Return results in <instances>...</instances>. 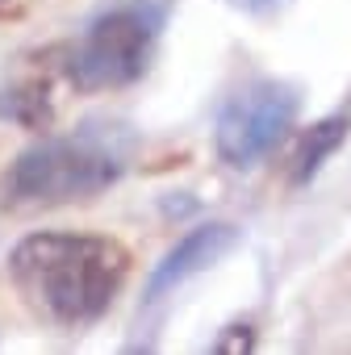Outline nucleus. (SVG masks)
<instances>
[{
	"label": "nucleus",
	"instance_id": "obj_7",
	"mask_svg": "<svg viewBox=\"0 0 351 355\" xmlns=\"http://www.w3.org/2000/svg\"><path fill=\"white\" fill-rule=\"evenodd\" d=\"M239 5H247V9H268V5H276V0H239Z\"/></svg>",
	"mask_w": 351,
	"mask_h": 355
},
{
	"label": "nucleus",
	"instance_id": "obj_1",
	"mask_svg": "<svg viewBox=\"0 0 351 355\" xmlns=\"http://www.w3.org/2000/svg\"><path fill=\"white\" fill-rule=\"evenodd\" d=\"M130 251L109 234L42 230L26 234L9 255V280L30 313L51 326H88L121 293Z\"/></svg>",
	"mask_w": 351,
	"mask_h": 355
},
{
	"label": "nucleus",
	"instance_id": "obj_3",
	"mask_svg": "<svg viewBox=\"0 0 351 355\" xmlns=\"http://www.w3.org/2000/svg\"><path fill=\"white\" fill-rule=\"evenodd\" d=\"M297 117V92L280 80H255L247 88H239L226 109L218 113V155L222 163L247 171L255 167L268 150H276V142L293 130Z\"/></svg>",
	"mask_w": 351,
	"mask_h": 355
},
{
	"label": "nucleus",
	"instance_id": "obj_2",
	"mask_svg": "<svg viewBox=\"0 0 351 355\" xmlns=\"http://www.w3.org/2000/svg\"><path fill=\"white\" fill-rule=\"evenodd\" d=\"M121 175V163L88 138H46L17 155L0 175V209L38 214L71 201H92Z\"/></svg>",
	"mask_w": 351,
	"mask_h": 355
},
{
	"label": "nucleus",
	"instance_id": "obj_8",
	"mask_svg": "<svg viewBox=\"0 0 351 355\" xmlns=\"http://www.w3.org/2000/svg\"><path fill=\"white\" fill-rule=\"evenodd\" d=\"M9 5H13V0H0V9H9Z\"/></svg>",
	"mask_w": 351,
	"mask_h": 355
},
{
	"label": "nucleus",
	"instance_id": "obj_4",
	"mask_svg": "<svg viewBox=\"0 0 351 355\" xmlns=\"http://www.w3.org/2000/svg\"><path fill=\"white\" fill-rule=\"evenodd\" d=\"M151 21L134 9H117L101 17L67 55V80L80 92H105V88H126L142 76L146 55H151Z\"/></svg>",
	"mask_w": 351,
	"mask_h": 355
},
{
	"label": "nucleus",
	"instance_id": "obj_6",
	"mask_svg": "<svg viewBox=\"0 0 351 355\" xmlns=\"http://www.w3.org/2000/svg\"><path fill=\"white\" fill-rule=\"evenodd\" d=\"M343 138H347V117H343V113L322 117V121L301 138V146H297V155H293V184L314 180L318 167H322L339 146H343Z\"/></svg>",
	"mask_w": 351,
	"mask_h": 355
},
{
	"label": "nucleus",
	"instance_id": "obj_5",
	"mask_svg": "<svg viewBox=\"0 0 351 355\" xmlns=\"http://www.w3.org/2000/svg\"><path fill=\"white\" fill-rule=\"evenodd\" d=\"M234 243H239V230H234L230 222H205V226L189 230L180 243H176V247L155 263V272H151V280H146V301H159L163 293L180 288V284L193 280L197 272L214 268L226 251H234Z\"/></svg>",
	"mask_w": 351,
	"mask_h": 355
}]
</instances>
